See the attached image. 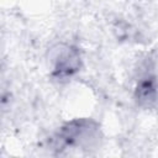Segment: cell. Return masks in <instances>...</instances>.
<instances>
[{
    "label": "cell",
    "instance_id": "cell-1",
    "mask_svg": "<svg viewBox=\"0 0 158 158\" xmlns=\"http://www.w3.org/2000/svg\"><path fill=\"white\" fill-rule=\"evenodd\" d=\"M52 148L62 151L64 148L94 149L101 142V130L96 121L91 118H74L64 125L49 138Z\"/></svg>",
    "mask_w": 158,
    "mask_h": 158
},
{
    "label": "cell",
    "instance_id": "cell-2",
    "mask_svg": "<svg viewBox=\"0 0 158 158\" xmlns=\"http://www.w3.org/2000/svg\"><path fill=\"white\" fill-rule=\"evenodd\" d=\"M52 73L51 75L58 80L64 81L75 75L81 68L80 51L70 44H58L51 53Z\"/></svg>",
    "mask_w": 158,
    "mask_h": 158
},
{
    "label": "cell",
    "instance_id": "cell-3",
    "mask_svg": "<svg viewBox=\"0 0 158 158\" xmlns=\"http://www.w3.org/2000/svg\"><path fill=\"white\" fill-rule=\"evenodd\" d=\"M135 99L139 106L151 107L158 101V81L152 73L143 74L136 85Z\"/></svg>",
    "mask_w": 158,
    "mask_h": 158
}]
</instances>
